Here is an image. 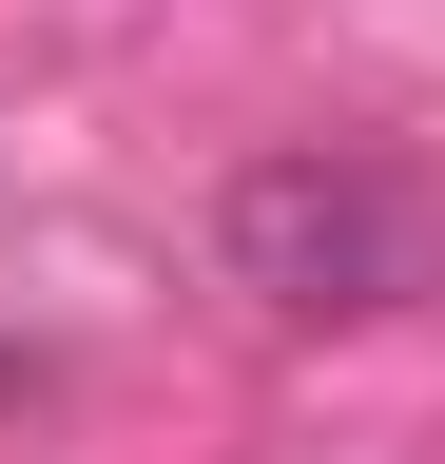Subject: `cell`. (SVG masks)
I'll use <instances>...</instances> for the list:
<instances>
[{
	"mask_svg": "<svg viewBox=\"0 0 445 464\" xmlns=\"http://www.w3.org/2000/svg\"><path fill=\"white\" fill-rule=\"evenodd\" d=\"M233 271H252L291 329L407 310V290H426V194H407L387 155H271L252 194H233Z\"/></svg>",
	"mask_w": 445,
	"mask_h": 464,
	"instance_id": "1",
	"label": "cell"
}]
</instances>
